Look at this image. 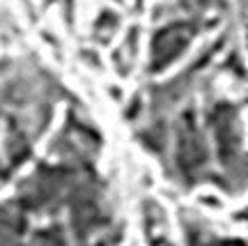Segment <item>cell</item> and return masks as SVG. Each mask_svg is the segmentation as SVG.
I'll return each mask as SVG.
<instances>
[{"mask_svg": "<svg viewBox=\"0 0 248 246\" xmlns=\"http://www.w3.org/2000/svg\"><path fill=\"white\" fill-rule=\"evenodd\" d=\"M198 35V23L193 21H172L168 26L159 28L152 37L150 49V71L166 69L184 53V49Z\"/></svg>", "mask_w": 248, "mask_h": 246, "instance_id": "3957f363", "label": "cell"}, {"mask_svg": "<svg viewBox=\"0 0 248 246\" xmlns=\"http://www.w3.org/2000/svg\"><path fill=\"white\" fill-rule=\"evenodd\" d=\"M209 129H212L216 154L223 168L225 191H241L246 184V161H244V127L237 106L228 101H216L209 108Z\"/></svg>", "mask_w": 248, "mask_h": 246, "instance_id": "6da1fadb", "label": "cell"}, {"mask_svg": "<svg viewBox=\"0 0 248 246\" xmlns=\"http://www.w3.org/2000/svg\"><path fill=\"white\" fill-rule=\"evenodd\" d=\"M175 175L184 186H195L198 182L212 180L209 148L200 124L195 122L193 111H184L175 124Z\"/></svg>", "mask_w": 248, "mask_h": 246, "instance_id": "7a4b0ae2", "label": "cell"}]
</instances>
